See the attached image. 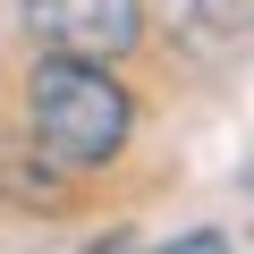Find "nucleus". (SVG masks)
I'll use <instances>...</instances> for the list:
<instances>
[{"label": "nucleus", "mask_w": 254, "mask_h": 254, "mask_svg": "<svg viewBox=\"0 0 254 254\" xmlns=\"http://www.w3.org/2000/svg\"><path fill=\"white\" fill-rule=\"evenodd\" d=\"M26 136H34L60 170L93 178V170H110V161L127 153V136H136V102H127V85L110 76V60L43 51L34 76H26Z\"/></svg>", "instance_id": "f257e3e1"}, {"label": "nucleus", "mask_w": 254, "mask_h": 254, "mask_svg": "<svg viewBox=\"0 0 254 254\" xmlns=\"http://www.w3.org/2000/svg\"><path fill=\"white\" fill-rule=\"evenodd\" d=\"M26 34L76 60H127L144 43V0H26Z\"/></svg>", "instance_id": "f03ea898"}, {"label": "nucleus", "mask_w": 254, "mask_h": 254, "mask_svg": "<svg viewBox=\"0 0 254 254\" xmlns=\"http://www.w3.org/2000/svg\"><path fill=\"white\" fill-rule=\"evenodd\" d=\"M144 17H161V43L203 76H220L254 51V0H153Z\"/></svg>", "instance_id": "7ed1b4c3"}, {"label": "nucleus", "mask_w": 254, "mask_h": 254, "mask_svg": "<svg viewBox=\"0 0 254 254\" xmlns=\"http://www.w3.org/2000/svg\"><path fill=\"white\" fill-rule=\"evenodd\" d=\"M0 203L9 212H68L76 203V170H60L34 136H0Z\"/></svg>", "instance_id": "20e7f679"}]
</instances>
